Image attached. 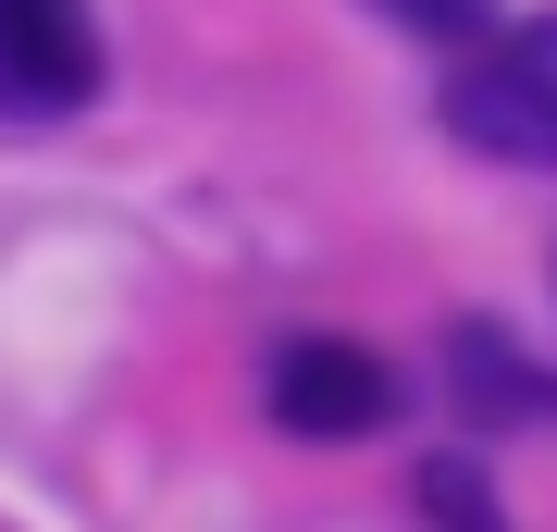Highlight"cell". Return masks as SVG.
I'll use <instances>...</instances> for the list:
<instances>
[{"instance_id":"cell-2","label":"cell","mask_w":557,"mask_h":532,"mask_svg":"<svg viewBox=\"0 0 557 532\" xmlns=\"http://www.w3.org/2000/svg\"><path fill=\"white\" fill-rule=\"evenodd\" d=\"M273 421L310 434V446H359V434L397 421V372L372 347H347V335H298L273 359Z\"/></svg>"},{"instance_id":"cell-6","label":"cell","mask_w":557,"mask_h":532,"mask_svg":"<svg viewBox=\"0 0 557 532\" xmlns=\"http://www.w3.org/2000/svg\"><path fill=\"white\" fill-rule=\"evenodd\" d=\"M372 13L421 25V38H496V13H483V0H372Z\"/></svg>"},{"instance_id":"cell-4","label":"cell","mask_w":557,"mask_h":532,"mask_svg":"<svg viewBox=\"0 0 557 532\" xmlns=\"http://www.w3.org/2000/svg\"><path fill=\"white\" fill-rule=\"evenodd\" d=\"M446 372H458V409H471V421H533L545 409L533 359H520L496 322H446Z\"/></svg>"},{"instance_id":"cell-5","label":"cell","mask_w":557,"mask_h":532,"mask_svg":"<svg viewBox=\"0 0 557 532\" xmlns=\"http://www.w3.org/2000/svg\"><path fill=\"white\" fill-rule=\"evenodd\" d=\"M421 520H434V532H508L471 458H434V471H421Z\"/></svg>"},{"instance_id":"cell-3","label":"cell","mask_w":557,"mask_h":532,"mask_svg":"<svg viewBox=\"0 0 557 532\" xmlns=\"http://www.w3.org/2000/svg\"><path fill=\"white\" fill-rule=\"evenodd\" d=\"M100 99V25L87 0H0V112L50 124Z\"/></svg>"},{"instance_id":"cell-1","label":"cell","mask_w":557,"mask_h":532,"mask_svg":"<svg viewBox=\"0 0 557 532\" xmlns=\"http://www.w3.org/2000/svg\"><path fill=\"white\" fill-rule=\"evenodd\" d=\"M446 137L458 149H483V161H557V13L533 25H496L471 62H458V87H446Z\"/></svg>"}]
</instances>
